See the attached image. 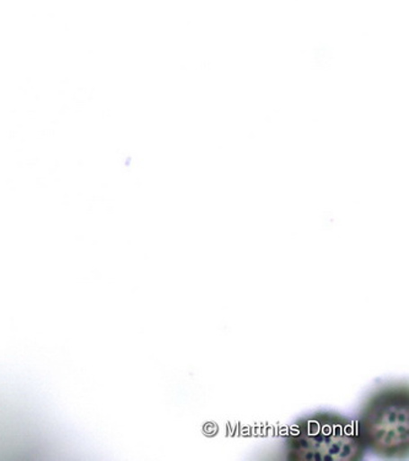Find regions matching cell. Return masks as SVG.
Instances as JSON below:
<instances>
[{"mask_svg": "<svg viewBox=\"0 0 409 461\" xmlns=\"http://www.w3.org/2000/svg\"><path fill=\"white\" fill-rule=\"evenodd\" d=\"M365 446L357 425L332 412H317L295 422L285 442L291 461H357Z\"/></svg>", "mask_w": 409, "mask_h": 461, "instance_id": "1", "label": "cell"}, {"mask_svg": "<svg viewBox=\"0 0 409 461\" xmlns=\"http://www.w3.org/2000/svg\"><path fill=\"white\" fill-rule=\"evenodd\" d=\"M365 447L384 457L398 459L409 452V392L407 385H388L367 400L357 423Z\"/></svg>", "mask_w": 409, "mask_h": 461, "instance_id": "2", "label": "cell"}]
</instances>
